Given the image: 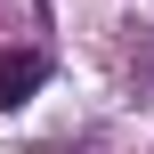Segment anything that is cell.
<instances>
[{
    "label": "cell",
    "instance_id": "6da1fadb",
    "mask_svg": "<svg viewBox=\"0 0 154 154\" xmlns=\"http://www.w3.org/2000/svg\"><path fill=\"white\" fill-rule=\"evenodd\" d=\"M49 81V49H0V106H24Z\"/></svg>",
    "mask_w": 154,
    "mask_h": 154
}]
</instances>
